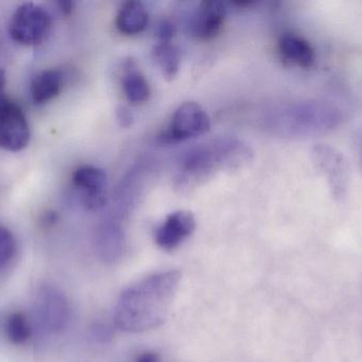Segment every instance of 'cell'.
I'll list each match as a JSON object with an SVG mask.
<instances>
[{"label": "cell", "instance_id": "1", "mask_svg": "<svg viewBox=\"0 0 362 362\" xmlns=\"http://www.w3.org/2000/svg\"><path fill=\"white\" fill-rule=\"evenodd\" d=\"M177 270L158 272L123 291L115 310V324L127 333H142L160 327L177 293Z\"/></svg>", "mask_w": 362, "mask_h": 362}, {"label": "cell", "instance_id": "2", "mask_svg": "<svg viewBox=\"0 0 362 362\" xmlns=\"http://www.w3.org/2000/svg\"><path fill=\"white\" fill-rule=\"evenodd\" d=\"M341 112L329 101L293 104L279 113L276 129L291 135H308L333 129L339 125Z\"/></svg>", "mask_w": 362, "mask_h": 362}, {"label": "cell", "instance_id": "3", "mask_svg": "<svg viewBox=\"0 0 362 362\" xmlns=\"http://www.w3.org/2000/svg\"><path fill=\"white\" fill-rule=\"evenodd\" d=\"M52 27V16L40 4L25 2L11 16L8 33L23 46H36L44 42Z\"/></svg>", "mask_w": 362, "mask_h": 362}, {"label": "cell", "instance_id": "4", "mask_svg": "<svg viewBox=\"0 0 362 362\" xmlns=\"http://www.w3.org/2000/svg\"><path fill=\"white\" fill-rule=\"evenodd\" d=\"M240 153H245L240 144L234 140H221L189 150L183 157L182 168L187 174H206L215 166L235 163Z\"/></svg>", "mask_w": 362, "mask_h": 362}, {"label": "cell", "instance_id": "5", "mask_svg": "<svg viewBox=\"0 0 362 362\" xmlns=\"http://www.w3.org/2000/svg\"><path fill=\"white\" fill-rule=\"evenodd\" d=\"M29 140V125L23 108L0 95V149L18 152L28 146Z\"/></svg>", "mask_w": 362, "mask_h": 362}, {"label": "cell", "instance_id": "6", "mask_svg": "<svg viewBox=\"0 0 362 362\" xmlns=\"http://www.w3.org/2000/svg\"><path fill=\"white\" fill-rule=\"evenodd\" d=\"M210 127V118L202 106L185 102L174 113L169 130L160 136V140L165 144L183 142L206 133Z\"/></svg>", "mask_w": 362, "mask_h": 362}, {"label": "cell", "instance_id": "7", "mask_svg": "<svg viewBox=\"0 0 362 362\" xmlns=\"http://www.w3.org/2000/svg\"><path fill=\"white\" fill-rule=\"evenodd\" d=\"M196 227L193 215L185 210L173 213L156 230L155 242L165 251H173L192 235Z\"/></svg>", "mask_w": 362, "mask_h": 362}, {"label": "cell", "instance_id": "8", "mask_svg": "<svg viewBox=\"0 0 362 362\" xmlns=\"http://www.w3.org/2000/svg\"><path fill=\"white\" fill-rule=\"evenodd\" d=\"M317 164L327 176L336 197H344L349 181L348 164L341 154L329 147H317Z\"/></svg>", "mask_w": 362, "mask_h": 362}, {"label": "cell", "instance_id": "9", "mask_svg": "<svg viewBox=\"0 0 362 362\" xmlns=\"http://www.w3.org/2000/svg\"><path fill=\"white\" fill-rule=\"evenodd\" d=\"M278 51L281 61L286 66L308 69L316 63L314 47L299 34H283L279 40Z\"/></svg>", "mask_w": 362, "mask_h": 362}, {"label": "cell", "instance_id": "10", "mask_svg": "<svg viewBox=\"0 0 362 362\" xmlns=\"http://www.w3.org/2000/svg\"><path fill=\"white\" fill-rule=\"evenodd\" d=\"M226 10L223 2L217 0L202 2L192 19V34L200 40L215 38L223 28Z\"/></svg>", "mask_w": 362, "mask_h": 362}, {"label": "cell", "instance_id": "11", "mask_svg": "<svg viewBox=\"0 0 362 362\" xmlns=\"http://www.w3.org/2000/svg\"><path fill=\"white\" fill-rule=\"evenodd\" d=\"M40 312L49 331L59 332L65 329L69 319V305L61 293L57 290L46 291Z\"/></svg>", "mask_w": 362, "mask_h": 362}, {"label": "cell", "instance_id": "12", "mask_svg": "<svg viewBox=\"0 0 362 362\" xmlns=\"http://www.w3.org/2000/svg\"><path fill=\"white\" fill-rule=\"evenodd\" d=\"M64 84L61 70L46 69L36 74L30 85L32 100L36 104H44L59 95Z\"/></svg>", "mask_w": 362, "mask_h": 362}, {"label": "cell", "instance_id": "13", "mask_svg": "<svg viewBox=\"0 0 362 362\" xmlns=\"http://www.w3.org/2000/svg\"><path fill=\"white\" fill-rule=\"evenodd\" d=\"M148 23V11L139 1L127 2L117 16V27L119 31L127 35L141 33Z\"/></svg>", "mask_w": 362, "mask_h": 362}, {"label": "cell", "instance_id": "14", "mask_svg": "<svg viewBox=\"0 0 362 362\" xmlns=\"http://www.w3.org/2000/svg\"><path fill=\"white\" fill-rule=\"evenodd\" d=\"M98 251L104 261L114 263L118 261L124 252L125 242L122 231L118 225H104L100 231L97 240Z\"/></svg>", "mask_w": 362, "mask_h": 362}, {"label": "cell", "instance_id": "15", "mask_svg": "<svg viewBox=\"0 0 362 362\" xmlns=\"http://www.w3.org/2000/svg\"><path fill=\"white\" fill-rule=\"evenodd\" d=\"M72 183L80 195L103 193L107 176L103 170L95 166H81L72 174Z\"/></svg>", "mask_w": 362, "mask_h": 362}, {"label": "cell", "instance_id": "16", "mask_svg": "<svg viewBox=\"0 0 362 362\" xmlns=\"http://www.w3.org/2000/svg\"><path fill=\"white\" fill-rule=\"evenodd\" d=\"M155 63L167 79H173L180 67L181 57L177 47L171 43H160L153 51Z\"/></svg>", "mask_w": 362, "mask_h": 362}, {"label": "cell", "instance_id": "17", "mask_svg": "<svg viewBox=\"0 0 362 362\" xmlns=\"http://www.w3.org/2000/svg\"><path fill=\"white\" fill-rule=\"evenodd\" d=\"M122 85L125 95L132 103H144L150 98L151 89L148 80L138 70H127L123 76Z\"/></svg>", "mask_w": 362, "mask_h": 362}, {"label": "cell", "instance_id": "18", "mask_svg": "<svg viewBox=\"0 0 362 362\" xmlns=\"http://www.w3.org/2000/svg\"><path fill=\"white\" fill-rule=\"evenodd\" d=\"M6 334L8 339L14 344H23L30 339L32 335L31 327L25 315L14 312L6 319Z\"/></svg>", "mask_w": 362, "mask_h": 362}, {"label": "cell", "instance_id": "19", "mask_svg": "<svg viewBox=\"0 0 362 362\" xmlns=\"http://www.w3.org/2000/svg\"><path fill=\"white\" fill-rule=\"evenodd\" d=\"M16 252V240L10 230L0 227V268L6 267Z\"/></svg>", "mask_w": 362, "mask_h": 362}, {"label": "cell", "instance_id": "20", "mask_svg": "<svg viewBox=\"0 0 362 362\" xmlns=\"http://www.w3.org/2000/svg\"><path fill=\"white\" fill-rule=\"evenodd\" d=\"M175 33V26L168 19H163L157 26L156 34L160 38L161 43H170Z\"/></svg>", "mask_w": 362, "mask_h": 362}, {"label": "cell", "instance_id": "21", "mask_svg": "<svg viewBox=\"0 0 362 362\" xmlns=\"http://www.w3.org/2000/svg\"><path fill=\"white\" fill-rule=\"evenodd\" d=\"M117 118L122 127H129L133 123V115L127 108H119L117 111Z\"/></svg>", "mask_w": 362, "mask_h": 362}, {"label": "cell", "instance_id": "22", "mask_svg": "<svg viewBox=\"0 0 362 362\" xmlns=\"http://www.w3.org/2000/svg\"><path fill=\"white\" fill-rule=\"evenodd\" d=\"M135 362H160V358L156 353L146 352L140 355Z\"/></svg>", "mask_w": 362, "mask_h": 362}, {"label": "cell", "instance_id": "23", "mask_svg": "<svg viewBox=\"0 0 362 362\" xmlns=\"http://www.w3.org/2000/svg\"><path fill=\"white\" fill-rule=\"evenodd\" d=\"M74 2L72 1H59L57 2V6H59V10L64 13V14H70L74 10Z\"/></svg>", "mask_w": 362, "mask_h": 362}, {"label": "cell", "instance_id": "24", "mask_svg": "<svg viewBox=\"0 0 362 362\" xmlns=\"http://www.w3.org/2000/svg\"><path fill=\"white\" fill-rule=\"evenodd\" d=\"M57 220V216L53 212H49L48 214L45 215L44 223L46 225H52Z\"/></svg>", "mask_w": 362, "mask_h": 362}, {"label": "cell", "instance_id": "25", "mask_svg": "<svg viewBox=\"0 0 362 362\" xmlns=\"http://www.w3.org/2000/svg\"><path fill=\"white\" fill-rule=\"evenodd\" d=\"M6 83V72L0 68V91L4 89Z\"/></svg>", "mask_w": 362, "mask_h": 362}]
</instances>
